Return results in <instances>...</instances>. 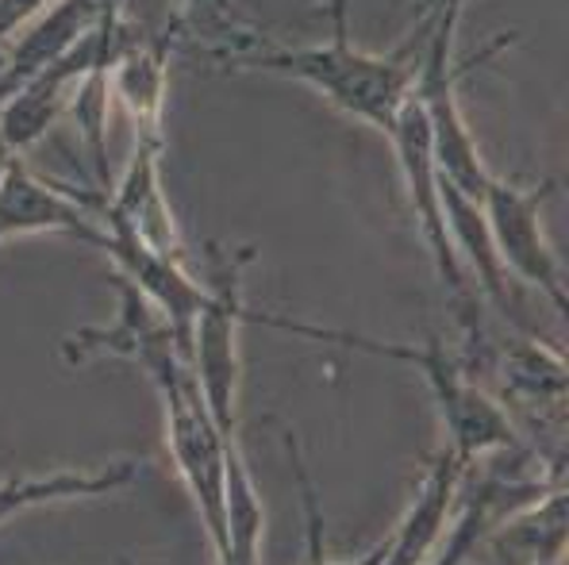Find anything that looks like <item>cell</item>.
I'll return each instance as SVG.
<instances>
[{
    "label": "cell",
    "mask_w": 569,
    "mask_h": 565,
    "mask_svg": "<svg viewBox=\"0 0 569 565\" xmlns=\"http://www.w3.org/2000/svg\"><path fill=\"white\" fill-rule=\"evenodd\" d=\"M173 4H178V20L170 28L173 36L200 39L220 65H231L262 39L236 0H173Z\"/></svg>",
    "instance_id": "cell-12"
},
{
    "label": "cell",
    "mask_w": 569,
    "mask_h": 565,
    "mask_svg": "<svg viewBox=\"0 0 569 565\" xmlns=\"http://www.w3.org/2000/svg\"><path fill=\"white\" fill-rule=\"evenodd\" d=\"M385 139H389L392 154H397L400 178H405V189H408V204H412L416 223H420V231H423V243H427V251H431V262L442 278V289H447L450 304L458 309V323L466 327L470 346L481 351L485 335H481V315H477V289H470V273L462 270L455 243H450L447 215H442V196H439V165H435V154H431L427 120L412 97H408L405 108L397 112V123H392V131Z\"/></svg>",
    "instance_id": "cell-5"
},
{
    "label": "cell",
    "mask_w": 569,
    "mask_h": 565,
    "mask_svg": "<svg viewBox=\"0 0 569 565\" xmlns=\"http://www.w3.org/2000/svg\"><path fill=\"white\" fill-rule=\"evenodd\" d=\"M423 16L431 20L423 39V54H420V70L412 81V101L420 104L423 120H427V135H431V154L439 173L458 185L462 193L477 196L489 181V165H485L481 151H477V139L466 123L462 108H458V81L470 70L473 62L497 54L500 47H508V36H500L489 51H481L477 58L455 62V28L462 20V12H450V8H423Z\"/></svg>",
    "instance_id": "cell-3"
},
{
    "label": "cell",
    "mask_w": 569,
    "mask_h": 565,
    "mask_svg": "<svg viewBox=\"0 0 569 565\" xmlns=\"http://www.w3.org/2000/svg\"><path fill=\"white\" fill-rule=\"evenodd\" d=\"M466 465L442 446L435 454L431 470L423 473L420 488H416L412 504H408L405 519L397 523L389 538H385V558L381 565H427L435 546L442 543L450 519L458 508V488H462Z\"/></svg>",
    "instance_id": "cell-10"
},
{
    "label": "cell",
    "mask_w": 569,
    "mask_h": 565,
    "mask_svg": "<svg viewBox=\"0 0 569 565\" xmlns=\"http://www.w3.org/2000/svg\"><path fill=\"white\" fill-rule=\"evenodd\" d=\"M158 401L166 408V446L186 481L197 515L212 538L216 558L223 554V485H228V443L239 435H223L208 412L192 365L178 370L158 385Z\"/></svg>",
    "instance_id": "cell-6"
},
{
    "label": "cell",
    "mask_w": 569,
    "mask_h": 565,
    "mask_svg": "<svg viewBox=\"0 0 569 565\" xmlns=\"http://www.w3.org/2000/svg\"><path fill=\"white\" fill-rule=\"evenodd\" d=\"M555 565H566V562H555Z\"/></svg>",
    "instance_id": "cell-17"
},
{
    "label": "cell",
    "mask_w": 569,
    "mask_h": 565,
    "mask_svg": "<svg viewBox=\"0 0 569 565\" xmlns=\"http://www.w3.org/2000/svg\"><path fill=\"white\" fill-rule=\"evenodd\" d=\"M62 354H66V362H73V365L100 359V354L128 359L147 373L154 389L189 365L186 351H181L173 327L162 320V312H158L150 301H142L123 278H120V312H116L112 327L78 331V335H70L62 343Z\"/></svg>",
    "instance_id": "cell-8"
},
{
    "label": "cell",
    "mask_w": 569,
    "mask_h": 565,
    "mask_svg": "<svg viewBox=\"0 0 569 565\" xmlns=\"http://www.w3.org/2000/svg\"><path fill=\"white\" fill-rule=\"evenodd\" d=\"M331 39L316 47H281L270 39H258L247 54H239L236 70L278 73V78L305 81L308 89L323 97L331 108L358 123H370L373 131L389 135L397 112L412 97V81L420 70L423 39L431 20L420 16L416 31L389 54H366L350 39V0H328Z\"/></svg>",
    "instance_id": "cell-1"
},
{
    "label": "cell",
    "mask_w": 569,
    "mask_h": 565,
    "mask_svg": "<svg viewBox=\"0 0 569 565\" xmlns=\"http://www.w3.org/2000/svg\"><path fill=\"white\" fill-rule=\"evenodd\" d=\"M208 273H204V309L192 323L189 365L200 385L208 412L223 435H239V327L247 323V301H242V270L254 251L242 246L231 251L223 243H208Z\"/></svg>",
    "instance_id": "cell-4"
},
{
    "label": "cell",
    "mask_w": 569,
    "mask_h": 565,
    "mask_svg": "<svg viewBox=\"0 0 569 565\" xmlns=\"http://www.w3.org/2000/svg\"><path fill=\"white\" fill-rule=\"evenodd\" d=\"M550 193H555V185H523L516 178L489 173L485 189L477 193V204H481L497 262L505 265L508 278L539 289L555 304V312L566 315L569 304L562 258L555 254L547 228H542V204L550 201Z\"/></svg>",
    "instance_id": "cell-7"
},
{
    "label": "cell",
    "mask_w": 569,
    "mask_h": 565,
    "mask_svg": "<svg viewBox=\"0 0 569 565\" xmlns=\"http://www.w3.org/2000/svg\"><path fill=\"white\" fill-rule=\"evenodd\" d=\"M54 4V0H0V43H4L8 36H16V31H23L31 20H36L39 12H47V8Z\"/></svg>",
    "instance_id": "cell-14"
},
{
    "label": "cell",
    "mask_w": 569,
    "mask_h": 565,
    "mask_svg": "<svg viewBox=\"0 0 569 565\" xmlns=\"http://www.w3.org/2000/svg\"><path fill=\"white\" fill-rule=\"evenodd\" d=\"M170 51L173 31L158 39H128L108 62V97L128 108L136 139H162V108L170 89Z\"/></svg>",
    "instance_id": "cell-11"
},
{
    "label": "cell",
    "mask_w": 569,
    "mask_h": 565,
    "mask_svg": "<svg viewBox=\"0 0 569 565\" xmlns=\"http://www.w3.org/2000/svg\"><path fill=\"white\" fill-rule=\"evenodd\" d=\"M23 235H73L81 243H100L97 215L70 189L36 178L23 162H16L0 181V246Z\"/></svg>",
    "instance_id": "cell-9"
},
{
    "label": "cell",
    "mask_w": 569,
    "mask_h": 565,
    "mask_svg": "<svg viewBox=\"0 0 569 565\" xmlns=\"http://www.w3.org/2000/svg\"><path fill=\"white\" fill-rule=\"evenodd\" d=\"M470 0H423V8H450V12H462Z\"/></svg>",
    "instance_id": "cell-16"
},
{
    "label": "cell",
    "mask_w": 569,
    "mask_h": 565,
    "mask_svg": "<svg viewBox=\"0 0 569 565\" xmlns=\"http://www.w3.org/2000/svg\"><path fill=\"white\" fill-rule=\"evenodd\" d=\"M331 343L358 346V351L381 354V359H397V362L416 365V370L423 373L427 389H431L435 408H439L442 435H447L442 446H447L466 470H470L473 462L489 458V454L512 451V446L520 443L505 404L492 401V396L470 377V370H466L439 339H431L427 346H397V343H373V339L335 331Z\"/></svg>",
    "instance_id": "cell-2"
},
{
    "label": "cell",
    "mask_w": 569,
    "mask_h": 565,
    "mask_svg": "<svg viewBox=\"0 0 569 565\" xmlns=\"http://www.w3.org/2000/svg\"><path fill=\"white\" fill-rule=\"evenodd\" d=\"M16 162H20V154H16L12 147L4 143V135H0V181H4V173L12 170Z\"/></svg>",
    "instance_id": "cell-15"
},
{
    "label": "cell",
    "mask_w": 569,
    "mask_h": 565,
    "mask_svg": "<svg viewBox=\"0 0 569 565\" xmlns=\"http://www.w3.org/2000/svg\"><path fill=\"white\" fill-rule=\"evenodd\" d=\"M284 446H289L292 470H297L300 493H305V512H308V565H381V558H385V543H378L370 554H362V558H355V562H331L328 554H323V519H320V504H316L312 481H308L305 462H300V451H297V443H292V431H284Z\"/></svg>",
    "instance_id": "cell-13"
}]
</instances>
